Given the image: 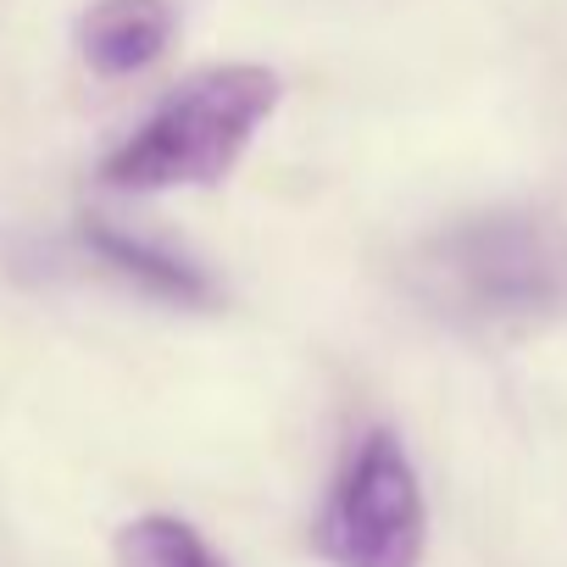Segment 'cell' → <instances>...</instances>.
<instances>
[{
	"label": "cell",
	"mask_w": 567,
	"mask_h": 567,
	"mask_svg": "<svg viewBox=\"0 0 567 567\" xmlns=\"http://www.w3.org/2000/svg\"><path fill=\"white\" fill-rule=\"evenodd\" d=\"M417 296L467 329H523L567 301V228L495 212L417 250Z\"/></svg>",
	"instance_id": "6da1fadb"
},
{
	"label": "cell",
	"mask_w": 567,
	"mask_h": 567,
	"mask_svg": "<svg viewBox=\"0 0 567 567\" xmlns=\"http://www.w3.org/2000/svg\"><path fill=\"white\" fill-rule=\"evenodd\" d=\"M278 95H284L278 73H267L256 62L212 68V73L189 79L184 90H173L145 117V128H134L106 156L101 178L128 195L217 184L234 173V162L256 140V128L272 117Z\"/></svg>",
	"instance_id": "7a4b0ae2"
},
{
	"label": "cell",
	"mask_w": 567,
	"mask_h": 567,
	"mask_svg": "<svg viewBox=\"0 0 567 567\" xmlns=\"http://www.w3.org/2000/svg\"><path fill=\"white\" fill-rule=\"evenodd\" d=\"M429 545V506L412 456L390 429H373L340 467L318 517V550L334 567H417Z\"/></svg>",
	"instance_id": "3957f363"
},
{
	"label": "cell",
	"mask_w": 567,
	"mask_h": 567,
	"mask_svg": "<svg viewBox=\"0 0 567 567\" xmlns=\"http://www.w3.org/2000/svg\"><path fill=\"white\" fill-rule=\"evenodd\" d=\"M173 29L178 18L167 0H95L79 18V56L101 79H128L173 45Z\"/></svg>",
	"instance_id": "277c9868"
},
{
	"label": "cell",
	"mask_w": 567,
	"mask_h": 567,
	"mask_svg": "<svg viewBox=\"0 0 567 567\" xmlns=\"http://www.w3.org/2000/svg\"><path fill=\"white\" fill-rule=\"evenodd\" d=\"M84 245H90L112 272H123L128 284H140V290L156 296V301L206 307V301L217 296L212 278H206L195 261H184V256H173V250H162V245H151V239H140V234H123V228H112V223H84Z\"/></svg>",
	"instance_id": "5b68a950"
},
{
	"label": "cell",
	"mask_w": 567,
	"mask_h": 567,
	"mask_svg": "<svg viewBox=\"0 0 567 567\" xmlns=\"http://www.w3.org/2000/svg\"><path fill=\"white\" fill-rule=\"evenodd\" d=\"M117 567H228L184 517H134L117 534Z\"/></svg>",
	"instance_id": "8992f818"
}]
</instances>
